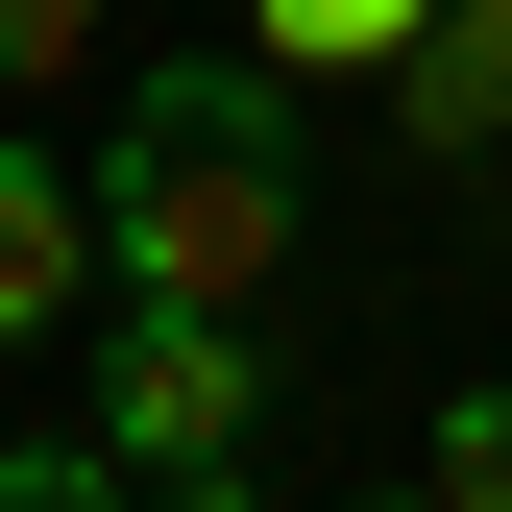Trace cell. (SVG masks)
<instances>
[{
    "label": "cell",
    "instance_id": "1",
    "mask_svg": "<svg viewBox=\"0 0 512 512\" xmlns=\"http://www.w3.org/2000/svg\"><path fill=\"white\" fill-rule=\"evenodd\" d=\"M74 196H98V269L122 293L269 317V269L317 244V196H293V74H269V49H147V74H122V147L74 171Z\"/></svg>",
    "mask_w": 512,
    "mask_h": 512
},
{
    "label": "cell",
    "instance_id": "2",
    "mask_svg": "<svg viewBox=\"0 0 512 512\" xmlns=\"http://www.w3.org/2000/svg\"><path fill=\"white\" fill-rule=\"evenodd\" d=\"M98 439H122V464H244V439H269V342H244L220 293H122V342H98Z\"/></svg>",
    "mask_w": 512,
    "mask_h": 512
},
{
    "label": "cell",
    "instance_id": "3",
    "mask_svg": "<svg viewBox=\"0 0 512 512\" xmlns=\"http://www.w3.org/2000/svg\"><path fill=\"white\" fill-rule=\"evenodd\" d=\"M391 122L439 171H488L512 147V0H415V49H391Z\"/></svg>",
    "mask_w": 512,
    "mask_h": 512
},
{
    "label": "cell",
    "instance_id": "4",
    "mask_svg": "<svg viewBox=\"0 0 512 512\" xmlns=\"http://www.w3.org/2000/svg\"><path fill=\"white\" fill-rule=\"evenodd\" d=\"M74 293H98V196L25 147V122H0V342H49Z\"/></svg>",
    "mask_w": 512,
    "mask_h": 512
},
{
    "label": "cell",
    "instance_id": "5",
    "mask_svg": "<svg viewBox=\"0 0 512 512\" xmlns=\"http://www.w3.org/2000/svg\"><path fill=\"white\" fill-rule=\"evenodd\" d=\"M244 49H269V74H391L415 0H244Z\"/></svg>",
    "mask_w": 512,
    "mask_h": 512
},
{
    "label": "cell",
    "instance_id": "6",
    "mask_svg": "<svg viewBox=\"0 0 512 512\" xmlns=\"http://www.w3.org/2000/svg\"><path fill=\"white\" fill-rule=\"evenodd\" d=\"M98 49H122V0H0V98H74Z\"/></svg>",
    "mask_w": 512,
    "mask_h": 512
},
{
    "label": "cell",
    "instance_id": "7",
    "mask_svg": "<svg viewBox=\"0 0 512 512\" xmlns=\"http://www.w3.org/2000/svg\"><path fill=\"white\" fill-rule=\"evenodd\" d=\"M0 512H147L122 439H0Z\"/></svg>",
    "mask_w": 512,
    "mask_h": 512
},
{
    "label": "cell",
    "instance_id": "8",
    "mask_svg": "<svg viewBox=\"0 0 512 512\" xmlns=\"http://www.w3.org/2000/svg\"><path fill=\"white\" fill-rule=\"evenodd\" d=\"M415 488H439V512H512V391H439V439H415Z\"/></svg>",
    "mask_w": 512,
    "mask_h": 512
},
{
    "label": "cell",
    "instance_id": "9",
    "mask_svg": "<svg viewBox=\"0 0 512 512\" xmlns=\"http://www.w3.org/2000/svg\"><path fill=\"white\" fill-rule=\"evenodd\" d=\"M147 512H269V488H244V464H147Z\"/></svg>",
    "mask_w": 512,
    "mask_h": 512
},
{
    "label": "cell",
    "instance_id": "10",
    "mask_svg": "<svg viewBox=\"0 0 512 512\" xmlns=\"http://www.w3.org/2000/svg\"><path fill=\"white\" fill-rule=\"evenodd\" d=\"M366 512H439V488H366Z\"/></svg>",
    "mask_w": 512,
    "mask_h": 512
}]
</instances>
